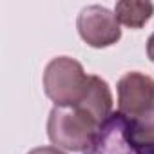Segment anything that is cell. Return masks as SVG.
I'll use <instances>...</instances> for the list:
<instances>
[{
	"label": "cell",
	"mask_w": 154,
	"mask_h": 154,
	"mask_svg": "<svg viewBox=\"0 0 154 154\" xmlns=\"http://www.w3.org/2000/svg\"><path fill=\"white\" fill-rule=\"evenodd\" d=\"M102 123L80 107H54L47 120L49 140L65 150L84 152L91 149L100 134Z\"/></svg>",
	"instance_id": "obj_1"
},
{
	"label": "cell",
	"mask_w": 154,
	"mask_h": 154,
	"mask_svg": "<svg viewBox=\"0 0 154 154\" xmlns=\"http://www.w3.org/2000/svg\"><path fill=\"white\" fill-rule=\"evenodd\" d=\"M89 76L80 62L69 56L53 58L44 71L45 94L56 103V107H71L78 102L87 87Z\"/></svg>",
	"instance_id": "obj_2"
},
{
	"label": "cell",
	"mask_w": 154,
	"mask_h": 154,
	"mask_svg": "<svg viewBox=\"0 0 154 154\" xmlns=\"http://www.w3.org/2000/svg\"><path fill=\"white\" fill-rule=\"evenodd\" d=\"M78 33L85 44L102 49L116 44L122 36L120 22L114 13L102 6H87L78 15Z\"/></svg>",
	"instance_id": "obj_3"
},
{
	"label": "cell",
	"mask_w": 154,
	"mask_h": 154,
	"mask_svg": "<svg viewBox=\"0 0 154 154\" xmlns=\"http://www.w3.org/2000/svg\"><path fill=\"white\" fill-rule=\"evenodd\" d=\"M154 107V80L141 72H127L118 82V109L127 118H136Z\"/></svg>",
	"instance_id": "obj_4"
},
{
	"label": "cell",
	"mask_w": 154,
	"mask_h": 154,
	"mask_svg": "<svg viewBox=\"0 0 154 154\" xmlns=\"http://www.w3.org/2000/svg\"><path fill=\"white\" fill-rule=\"evenodd\" d=\"M127 118L123 114H111V118L102 125L94 145L87 154H154V150H140L132 147L125 131Z\"/></svg>",
	"instance_id": "obj_5"
},
{
	"label": "cell",
	"mask_w": 154,
	"mask_h": 154,
	"mask_svg": "<svg viewBox=\"0 0 154 154\" xmlns=\"http://www.w3.org/2000/svg\"><path fill=\"white\" fill-rule=\"evenodd\" d=\"M74 105L89 112L96 122L103 125L111 118V111H112V94L107 82L102 80L100 76H89V82L82 98Z\"/></svg>",
	"instance_id": "obj_6"
},
{
	"label": "cell",
	"mask_w": 154,
	"mask_h": 154,
	"mask_svg": "<svg viewBox=\"0 0 154 154\" xmlns=\"http://www.w3.org/2000/svg\"><path fill=\"white\" fill-rule=\"evenodd\" d=\"M125 131L132 147L140 150H154V107L136 118H127Z\"/></svg>",
	"instance_id": "obj_7"
},
{
	"label": "cell",
	"mask_w": 154,
	"mask_h": 154,
	"mask_svg": "<svg viewBox=\"0 0 154 154\" xmlns=\"http://www.w3.org/2000/svg\"><path fill=\"white\" fill-rule=\"evenodd\" d=\"M154 13V6L150 2H140V0H122L114 8V15L120 24L138 29L149 22Z\"/></svg>",
	"instance_id": "obj_8"
},
{
	"label": "cell",
	"mask_w": 154,
	"mask_h": 154,
	"mask_svg": "<svg viewBox=\"0 0 154 154\" xmlns=\"http://www.w3.org/2000/svg\"><path fill=\"white\" fill-rule=\"evenodd\" d=\"M27 154H63V152L60 149H54V147H38V149H33Z\"/></svg>",
	"instance_id": "obj_9"
},
{
	"label": "cell",
	"mask_w": 154,
	"mask_h": 154,
	"mask_svg": "<svg viewBox=\"0 0 154 154\" xmlns=\"http://www.w3.org/2000/svg\"><path fill=\"white\" fill-rule=\"evenodd\" d=\"M147 54H149V58H150L152 63H154V33L150 35V38H149V42H147Z\"/></svg>",
	"instance_id": "obj_10"
}]
</instances>
